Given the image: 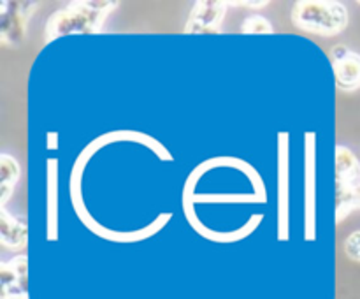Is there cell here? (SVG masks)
Instances as JSON below:
<instances>
[{"label": "cell", "instance_id": "13", "mask_svg": "<svg viewBox=\"0 0 360 299\" xmlns=\"http://www.w3.org/2000/svg\"><path fill=\"white\" fill-rule=\"evenodd\" d=\"M359 4H360V2H359Z\"/></svg>", "mask_w": 360, "mask_h": 299}, {"label": "cell", "instance_id": "6", "mask_svg": "<svg viewBox=\"0 0 360 299\" xmlns=\"http://www.w3.org/2000/svg\"><path fill=\"white\" fill-rule=\"evenodd\" d=\"M28 229L18 218H13L6 211V206L0 208V241L7 248H23L27 245Z\"/></svg>", "mask_w": 360, "mask_h": 299}, {"label": "cell", "instance_id": "2", "mask_svg": "<svg viewBox=\"0 0 360 299\" xmlns=\"http://www.w3.org/2000/svg\"><path fill=\"white\" fill-rule=\"evenodd\" d=\"M292 21L309 34L333 37L347 28L348 9L334 0H301L292 9Z\"/></svg>", "mask_w": 360, "mask_h": 299}, {"label": "cell", "instance_id": "5", "mask_svg": "<svg viewBox=\"0 0 360 299\" xmlns=\"http://www.w3.org/2000/svg\"><path fill=\"white\" fill-rule=\"evenodd\" d=\"M229 2L220 0H202L193 6L186 21L185 34H218L221 20L227 13Z\"/></svg>", "mask_w": 360, "mask_h": 299}, {"label": "cell", "instance_id": "7", "mask_svg": "<svg viewBox=\"0 0 360 299\" xmlns=\"http://www.w3.org/2000/svg\"><path fill=\"white\" fill-rule=\"evenodd\" d=\"M360 183V162L347 146L336 148V185Z\"/></svg>", "mask_w": 360, "mask_h": 299}, {"label": "cell", "instance_id": "4", "mask_svg": "<svg viewBox=\"0 0 360 299\" xmlns=\"http://www.w3.org/2000/svg\"><path fill=\"white\" fill-rule=\"evenodd\" d=\"M336 87L341 91H355L360 88V55L348 49L345 44L330 48Z\"/></svg>", "mask_w": 360, "mask_h": 299}, {"label": "cell", "instance_id": "11", "mask_svg": "<svg viewBox=\"0 0 360 299\" xmlns=\"http://www.w3.org/2000/svg\"><path fill=\"white\" fill-rule=\"evenodd\" d=\"M345 253L348 259L360 262V231L352 232L347 239H345Z\"/></svg>", "mask_w": 360, "mask_h": 299}, {"label": "cell", "instance_id": "1", "mask_svg": "<svg viewBox=\"0 0 360 299\" xmlns=\"http://www.w3.org/2000/svg\"><path fill=\"white\" fill-rule=\"evenodd\" d=\"M118 2H72L53 13L46 23V42L69 34H97L105 16L116 9Z\"/></svg>", "mask_w": 360, "mask_h": 299}, {"label": "cell", "instance_id": "8", "mask_svg": "<svg viewBox=\"0 0 360 299\" xmlns=\"http://www.w3.org/2000/svg\"><path fill=\"white\" fill-rule=\"evenodd\" d=\"M18 179H20V165H18L16 158L2 153L0 155V204L2 206H6Z\"/></svg>", "mask_w": 360, "mask_h": 299}, {"label": "cell", "instance_id": "3", "mask_svg": "<svg viewBox=\"0 0 360 299\" xmlns=\"http://www.w3.org/2000/svg\"><path fill=\"white\" fill-rule=\"evenodd\" d=\"M37 9V2H7L0 9V37L2 44L18 46L27 35V23Z\"/></svg>", "mask_w": 360, "mask_h": 299}, {"label": "cell", "instance_id": "9", "mask_svg": "<svg viewBox=\"0 0 360 299\" xmlns=\"http://www.w3.org/2000/svg\"><path fill=\"white\" fill-rule=\"evenodd\" d=\"M354 210H360V183L336 185V222H343Z\"/></svg>", "mask_w": 360, "mask_h": 299}, {"label": "cell", "instance_id": "12", "mask_svg": "<svg viewBox=\"0 0 360 299\" xmlns=\"http://www.w3.org/2000/svg\"><path fill=\"white\" fill-rule=\"evenodd\" d=\"M234 4H241V6H250V7H253V9H259V7L269 6V2H267V0H262V2H234Z\"/></svg>", "mask_w": 360, "mask_h": 299}, {"label": "cell", "instance_id": "10", "mask_svg": "<svg viewBox=\"0 0 360 299\" xmlns=\"http://www.w3.org/2000/svg\"><path fill=\"white\" fill-rule=\"evenodd\" d=\"M241 32L243 34H255V35H262V34H273V27H271V21L264 16H250L243 21L241 25Z\"/></svg>", "mask_w": 360, "mask_h": 299}]
</instances>
